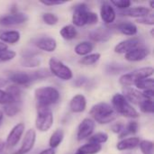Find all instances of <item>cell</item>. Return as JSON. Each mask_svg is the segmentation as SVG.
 I'll use <instances>...</instances> for the list:
<instances>
[{"label": "cell", "mask_w": 154, "mask_h": 154, "mask_svg": "<svg viewBox=\"0 0 154 154\" xmlns=\"http://www.w3.org/2000/svg\"><path fill=\"white\" fill-rule=\"evenodd\" d=\"M90 116L93 117V121L100 124L106 125L112 123L116 119V113L113 109V107L105 102H100L92 106L89 112Z\"/></svg>", "instance_id": "cell-1"}, {"label": "cell", "mask_w": 154, "mask_h": 154, "mask_svg": "<svg viewBox=\"0 0 154 154\" xmlns=\"http://www.w3.org/2000/svg\"><path fill=\"white\" fill-rule=\"evenodd\" d=\"M113 109L116 114H119L125 117L128 118H137L139 113L133 107V106L125 99L123 94H115L112 97Z\"/></svg>", "instance_id": "cell-2"}, {"label": "cell", "mask_w": 154, "mask_h": 154, "mask_svg": "<svg viewBox=\"0 0 154 154\" xmlns=\"http://www.w3.org/2000/svg\"><path fill=\"white\" fill-rule=\"evenodd\" d=\"M38 105L50 106L58 103L60 100V92L53 87H43L36 88L34 91Z\"/></svg>", "instance_id": "cell-3"}, {"label": "cell", "mask_w": 154, "mask_h": 154, "mask_svg": "<svg viewBox=\"0 0 154 154\" xmlns=\"http://www.w3.org/2000/svg\"><path fill=\"white\" fill-rule=\"evenodd\" d=\"M53 125V115L50 106L37 105L35 126L41 132H47Z\"/></svg>", "instance_id": "cell-4"}, {"label": "cell", "mask_w": 154, "mask_h": 154, "mask_svg": "<svg viewBox=\"0 0 154 154\" xmlns=\"http://www.w3.org/2000/svg\"><path fill=\"white\" fill-rule=\"evenodd\" d=\"M49 68V70L51 73V75H54L55 77L61 80H69L73 78L72 70L63 62L55 58L50 59Z\"/></svg>", "instance_id": "cell-5"}, {"label": "cell", "mask_w": 154, "mask_h": 154, "mask_svg": "<svg viewBox=\"0 0 154 154\" xmlns=\"http://www.w3.org/2000/svg\"><path fill=\"white\" fill-rule=\"evenodd\" d=\"M24 129H25V125L23 123H19L13 127L11 132L8 134L6 141L5 143V149L10 150L17 145V143L21 140V137L24 133Z\"/></svg>", "instance_id": "cell-6"}, {"label": "cell", "mask_w": 154, "mask_h": 154, "mask_svg": "<svg viewBox=\"0 0 154 154\" xmlns=\"http://www.w3.org/2000/svg\"><path fill=\"white\" fill-rule=\"evenodd\" d=\"M88 5L84 3L79 4L75 6L74 12L72 14V23L79 27H82L87 24L88 19Z\"/></svg>", "instance_id": "cell-7"}, {"label": "cell", "mask_w": 154, "mask_h": 154, "mask_svg": "<svg viewBox=\"0 0 154 154\" xmlns=\"http://www.w3.org/2000/svg\"><path fill=\"white\" fill-rule=\"evenodd\" d=\"M28 20L27 14L20 12H13L10 14L3 15L0 17V25L3 26H12L25 23Z\"/></svg>", "instance_id": "cell-8"}, {"label": "cell", "mask_w": 154, "mask_h": 154, "mask_svg": "<svg viewBox=\"0 0 154 154\" xmlns=\"http://www.w3.org/2000/svg\"><path fill=\"white\" fill-rule=\"evenodd\" d=\"M95 129V122L91 118H85L79 124L78 127L77 139L78 141H83L90 137Z\"/></svg>", "instance_id": "cell-9"}, {"label": "cell", "mask_w": 154, "mask_h": 154, "mask_svg": "<svg viewBox=\"0 0 154 154\" xmlns=\"http://www.w3.org/2000/svg\"><path fill=\"white\" fill-rule=\"evenodd\" d=\"M36 141V133L33 129H29L24 134L21 147L14 154H26L28 153L34 146Z\"/></svg>", "instance_id": "cell-10"}, {"label": "cell", "mask_w": 154, "mask_h": 154, "mask_svg": "<svg viewBox=\"0 0 154 154\" xmlns=\"http://www.w3.org/2000/svg\"><path fill=\"white\" fill-rule=\"evenodd\" d=\"M141 40L137 37H133L120 42L115 47V52L120 54H126L127 52L140 47Z\"/></svg>", "instance_id": "cell-11"}, {"label": "cell", "mask_w": 154, "mask_h": 154, "mask_svg": "<svg viewBox=\"0 0 154 154\" xmlns=\"http://www.w3.org/2000/svg\"><path fill=\"white\" fill-rule=\"evenodd\" d=\"M9 79L15 84V86H23L28 87L33 80L31 76V73H26L23 71H15L12 72L9 75Z\"/></svg>", "instance_id": "cell-12"}, {"label": "cell", "mask_w": 154, "mask_h": 154, "mask_svg": "<svg viewBox=\"0 0 154 154\" xmlns=\"http://www.w3.org/2000/svg\"><path fill=\"white\" fill-rule=\"evenodd\" d=\"M34 44L37 48L47 52H52L57 48V42L51 37H41L36 39Z\"/></svg>", "instance_id": "cell-13"}, {"label": "cell", "mask_w": 154, "mask_h": 154, "mask_svg": "<svg viewBox=\"0 0 154 154\" xmlns=\"http://www.w3.org/2000/svg\"><path fill=\"white\" fill-rule=\"evenodd\" d=\"M150 54V51L147 48L144 47H138L126 54H125V58L126 60L131 61V62H135V61H141L144 60L145 58L148 57Z\"/></svg>", "instance_id": "cell-14"}, {"label": "cell", "mask_w": 154, "mask_h": 154, "mask_svg": "<svg viewBox=\"0 0 154 154\" xmlns=\"http://www.w3.org/2000/svg\"><path fill=\"white\" fill-rule=\"evenodd\" d=\"M100 15H101L102 20L106 24L113 23L116 18V13L114 7L108 3L102 4L101 8H100Z\"/></svg>", "instance_id": "cell-15"}, {"label": "cell", "mask_w": 154, "mask_h": 154, "mask_svg": "<svg viewBox=\"0 0 154 154\" xmlns=\"http://www.w3.org/2000/svg\"><path fill=\"white\" fill-rule=\"evenodd\" d=\"M87 107V99L85 96L79 94L74 96L69 102V108L73 113H82Z\"/></svg>", "instance_id": "cell-16"}, {"label": "cell", "mask_w": 154, "mask_h": 154, "mask_svg": "<svg viewBox=\"0 0 154 154\" xmlns=\"http://www.w3.org/2000/svg\"><path fill=\"white\" fill-rule=\"evenodd\" d=\"M112 32L108 28L99 27L89 32V38L94 42H106L111 38Z\"/></svg>", "instance_id": "cell-17"}, {"label": "cell", "mask_w": 154, "mask_h": 154, "mask_svg": "<svg viewBox=\"0 0 154 154\" xmlns=\"http://www.w3.org/2000/svg\"><path fill=\"white\" fill-rule=\"evenodd\" d=\"M21 38L20 32L18 31H4L0 30V41L2 42H6L10 44H15L19 42Z\"/></svg>", "instance_id": "cell-18"}, {"label": "cell", "mask_w": 154, "mask_h": 154, "mask_svg": "<svg viewBox=\"0 0 154 154\" xmlns=\"http://www.w3.org/2000/svg\"><path fill=\"white\" fill-rule=\"evenodd\" d=\"M124 93H125V95H123V96L125 97V99L129 103L131 102V103L139 105L144 99L142 96V93L133 88H125Z\"/></svg>", "instance_id": "cell-19"}, {"label": "cell", "mask_w": 154, "mask_h": 154, "mask_svg": "<svg viewBox=\"0 0 154 154\" xmlns=\"http://www.w3.org/2000/svg\"><path fill=\"white\" fill-rule=\"evenodd\" d=\"M150 9L145 6H135L132 8H128L125 10L122 14L125 16L134 17V18H142L150 14Z\"/></svg>", "instance_id": "cell-20"}, {"label": "cell", "mask_w": 154, "mask_h": 154, "mask_svg": "<svg viewBox=\"0 0 154 154\" xmlns=\"http://www.w3.org/2000/svg\"><path fill=\"white\" fill-rule=\"evenodd\" d=\"M140 143V139L138 137H130V138H125L120 141L116 148L119 151H125V150H131L138 146Z\"/></svg>", "instance_id": "cell-21"}, {"label": "cell", "mask_w": 154, "mask_h": 154, "mask_svg": "<svg viewBox=\"0 0 154 154\" xmlns=\"http://www.w3.org/2000/svg\"><path fill=\"white\" fill-rule=\"evenodd\" d=\"M154 69L152 67H145V68H142V69H138L136 70H134L133 72H131V76L133 78V79L134 80V82L138 79H148L150 77L152 76Z\"/></svg>", "instance_id": "cell-22"}, {"label": "cell", "mask_w": 154, "mask_h": 154, "mask_svg": "<svg viewBox=\"0 0 154 154\" xmlns=\"http://www.w3.org/2000/svg\"><path fill=\"white\" fill-rule=\"evenodd\" d=\"M117 29L125 35L134 36L137 33V26L133 23H122L117 25Z\"/></svg>", "instance_id": "cell-23"}, {"label": "cell", "mask_w": 154, "mask_h": 154, "mask_svg": "<svg viewBox=\"0 0 154 154\" xmlns=\"http://www.w3.org/2000/svg\"><path fill=\"white\" fill-rule=\"evenodd\" d=\"M60 36L65 40H73L78 35V31L74 25L68 24L63 26L60 31Z\"/></svg>", "instance_id": "cell-24"}, {"label": "cell", "mask_w": 154, "mask_h": 154, "mask_svg": "<svg viewBox=\"0 0 154 154\" xmlns=\"http://www.w3.org/2000/svg\"><path fill=\"white\" fill-rule=\"evenodd\" d=\"M74 51L79 56H87L93 51V44L89 42H82L76 45Z\"/></svg>", "instance_id": "cell-25"}, {"label": "cell", "mask_w": 154, "mask_h": 154, "mask_svg": "<svg viewBox=\"0 0 154 154\" xmlns=\"http://www.w3.org/2000/svg\"><path fill=\"white\" fill-rule=\"evenodd\" d=\"M64 138V133L61 129H57L51 136L49 141V145L51 149L57 148L63 141Z\"/></svg>", "instance_id": "cell-26"}, {"label": "cell", "mask_w": 154, "mask_h": 154, "mask_svg": "<svg viewBox=\"0 0 154 154\" xmlns=\"http://www.w3.org/2000/svg\"><path fill=\"white\" fill-rule=\"evenodd\" d=\"M21 104L22 101H15L13 102L9 105H6L4 106V112L6 116H14L17 113L20 112L21 110Z\"/></svg>", "instance_id": "cell-27"}, {"label": "cell", "mask_w": 154, "mask_h": 154, "mask_svg": "<svg viewBox=\"0 0 154 154\" xmlns=\"http://www.w3.org/2000/svg\"><path fill=\"white\" fill-rule=\"evenodd\" d=\"M102 150V146L99 144H94V143H87L82 145L79 151L84 154H97Z\"/></svg>", "instance_id": "cell-28"}, {"label": "cell", "mask_w": 154, "mask_h": 154, "mask_svg": "<svg viewBox=\"0 0 154 154\" xmlns=\"http://www.w3.org/2000/svg\"><path fill=\"white\" fill-rule=\"evenodd\" d=\"M40 63H41V60L39 59H36L31 55H24V57H23L21 60L22 66L26 67V68H35V67H38Z\"/></svg>", "instance_id": "cell-29"}, {"label": "cell", "mask_w": 154, "mask_h": 154, "mask_svg": "<svg viewBox=\"0 0 154 154\" xmlns=\"http://www.w3.org/2000/svg\"><path fill=\"white\" fill-rule=\"evenodd\" d=\"M101 58L100 53H90L87 56H84L79 60V63L85 66H89L97 63Z\"/></svg>", "instance_id": "cell-30"}, {"label": "cell", "mask_w": 154, "mask_h": 154, "mask_svg": "<svg viewBox=\"0 0 154 154\" xmlns=\"http://www.w3.org/2000/svg\"><path fill=\"white\" fill-rule=\"evenodd\" d=\"M138 124L135 121L129 122V124L125 126V129L123 132L119 134V138H124L125 136H127L128 134H135L138 132Z\"/></svg>", "instance_id": "cell-31"}, {"label": "cell", "mask_w": 154, "mask_h": 154, "mask_svg": "<svg viewBox=\"0 0 154 154\" xmlns=\"http://www.w3.org/2000/svg\"><path fill=\"white\" fill-rule=\"evenodd\" d=\"M138 89H152L153 88V79L152 78H148V79H138L134 82V85Z\"/></svg>", "instance_id": "cell-32"}, {"label": "cell", "mask_w": 154, "mask_h": 154, "mask_svg": "<svg viewBox=\"0 0 154 154\" xmlns=\"http://www.w3.org/2000/svg\"><path fill=\"white\" fill-rule=\"evenodd\" d=\"M107 140H108V134H106V133L100 132V133H97V134L90 136L88 142H89V143H94V144L101 145L102 143H106Z\"/></svg>", "instance_id": "cell-33"}, {"label": "cell", "mask_w": 154, "mask_h": 154, "mask_svg": "<svg viewBox=\"0 0 154 154\" xmlns=\"http://www.w3.org/2000/svg\"><path fill=\"white\" fill-rule=\"evenodd\" d=\"M140 109L144 114H153V100L150 99H143L140 104Z\"/></svg>", "instance_id": "cell-34"}, {"label": "cell", "mask_w": 154, "mask_h": 154, "mask_svg": "<svg viewBox=\"0 0 154 154\" xmlns=\"http://www.w3.org/2000/svg\"><path fill=\"white\" fill-rule=\"evenodd\" d=\"M31 76L32 78V80L43 79H46V78L51 77V73L47 69H40L38 70H35L32 73H31Z\"/></svg>", "instance_id": "cell-35"}, {"label": "cell", "mask_w": 154, "mask_h": 154, "mask_svg": "<svg viewBox=\"0 0 154 154\" xmlns=\"http://www.w3.org/2000/svg\"><path fill=\"white\" fill-rule=\"evenodd\" d=\"M140 148L143 154H153V143L149 140L140 141Z\"/></svg>", "instance_id": "cell-36"}, {"label": "cell", "mask_w": 154, "mask_h": 154, "mask_svg": "<svg viewBox=\"0 0 154 154\" xmlns=\"http://www.w3.org/2000/svg\"><path fill=\"white\" fill-rule=\"evenodd\" d=\"M15 55H16L15 51L12 50L6 49L4 51H0V62H6L12 60L15 57Z\"/></svg>", "instance_id": "cell-37"}, {"label": "cell", "mask_w": 154, "mask_h": 154, "mask_svg": "<svg viewBox=\"0 0 154 154\" xmlns=\"http://www.w3.org/2000/svg\"><path fill=\"white\" fill-rule=\"evenodd\" d=\"M42 20L48 25H54L59 22V17L53 13H45L42 14Z\"/></svg>", "instance_id": "cell-38"}, {"label": "cell", "mask_w": 154, "mask_h": 154, "mask_svg": "<svg viewBox=\"0 0 154 154\" xmlns=\"http://www.w3.org/2000/svg\"><path fill=\"white\" fill-rule=\"evenodd\" d=\"M15 101L16 100H14L7 91L0 89V105L6 106L13 102H15Z\"/></svg>", "instance_id": "cell-39"}, {"label": "cell", "mask_w": 154, "mask_h": 154, "mask_svg": "<svg viewBox=\"0 0 154 154\" xmlns=\"http://www.w3.org/2000/svg\"><path fill=\"white\" fill-rule=\"evenodd\" d=\"M125 69L126 68L120 64H110L107 66V69H106L107 72L112 73V74H117V73L125 71Z\"/></svg>", "instance_id": "cell-40"}, {"label": "cell", "mask_w": 154, "mask_h": 154, "mask_svg": "<svg viewBox=\"0 0 154 154\" xmlns=\"http://www.w3.org/2000/svg\"><path fill=\"white\" fill-rule=\"evenodd\" d=\"M111 4L114 5L116 7L119 8V9H122V10H126L128 9L132 3L131 1H128V0H118V1H111Z\"/></svg>", "instance_id": "cell-41"}, {"label": "cell", "mask_w": 154, "mask_h": 154, "mask_svg": "<svg viewBox=\"0 0 154 154\" xmlns=\"http://www.w3.org/2000/svg\"><path fill=\"white\" fill-rule=\"evenodd\" d=\"M137 23H143V24H147V25H153L154 24V14L152 13H150L148 15L143 16L142 18H138L136 20Z\"/></svg>", "instance_id": "cell-42"}, {"label": "cell", "mask_w": 154, "mask_h": 154, "mask_svg": "<svg viewBox=\"0 0 154 154\" xmlns=\"http://www.w3.org/2000/svg\"><path fill=\"white\" fill-rule=\"evenodd\" d=\"M98 22V16L96 13L94 12H88V19H87V24L92 25V24H96Z\"/></svg>", "instance_id": "cell-43"}, {"label": "cell", "mask_w": 154, "mask_h": 154, "mask_svg": "<svg viewBox=\"0 0 154 154\" xmlns=\"http://www.w3.org/2000/svg\"><path fill=\"white\" fill-rule=\"evenodd\" d=\"M125 125L124 124H122V123H117V124H116V125H114L113 126H112V131L114 132V133H116V134H121L122 132H123V130L125 129Z\"/></svg>", "instance_id": "cell-44"}, {"label": "cell", "mask_w": 154, "mask_h": 154, "mask_svg": "<svg viewBox=\"0 0 154 154\" xmlns=\"http://www.w3.org/2000/svg\"><path fill=\"white\" fill-rule=\"evenodd\" d=\"M142 96L144 99H150V100H153L154 97V91L153 88L152 89H147V90H144L143 93H142Z\"/></svg>", "instance_id": "cell-45"}, {"label": "cell", "mask_w": 154, "mask_h": 154, "mask_svg": "<svg viewBox=\"0 0 154 154\" xmlns=\"http://www.w3.org/2000/svg\"><path fill=\"white\" fill-rule=\"evenodd\" d=\"M41 3L44 5L48 6H53V5H61L66 4V2L63 1H41Z\"/></svg>", "instance_id": "cell-46"}, {"label": "cell", "mask_w": 154, "mask_h": 154, "mask_svg": "<svg viewBox=\"0 0 154 154\" xmlns=\"http://www.w3.org/2000/svg\"><path fill=\"white\" fill-rule=\"evenodd\" d=\"M0 154H7L5 152V144L1 139H0Z\"/></svg>", "instance_id": "cell-47"}, {"label": "cell", "mask_w": 154, "mask_h": 154, "mask_svg": "<svg viewBox=\"0 0 154 154\" xmlns=\"http://www.w3.org/2000/svg\"><path fill=\"white\" fill-rule=\"evenodd\" d=\"M39 154H55V151H54V149L49 148V149H45V150L42 151Z\"/></svg>", "instance_id": "cell-48"}, {"label": "cell", "mask_w": 154, "mask_h": 154, "mask_svg": "<svg viewBox=\"0 0 154 154\" xmlns=\"http://www.w3.org/2000/svg\"><path fill=\"white\" fill-rule=\"evenodd\" d=\"M7 49V45L2 42H0V51H4V50H6Z\"/></svg>", "instance_id": "cell-49"}, {"label": "cell", "mask_w": 154, "mask_h": 154, "mask_svg": "<svg viewBox=\"0 0 154 154\" xmlns=\"http://www.w3.org/2000/svg\"><path fill=\"white\" fill-rule=\"evenodd\" d=\"M7 84V81L5 79H0V88L1 87H4Z\"/></svg>", "instance_id": "cell-50"}, {"label": "cell", "mask_w": 154, "mask_h": 154, "mask_svg": "<svg viewBox=\"0 0 154 154\" xmlns=\"http://www.w3.org/2000/svg\"><path fill=\"white\" fill-rule=\"evenodd\" d=\"M3 120H4V113H3V111L0 110V125L3 123Z\"/></svg>", "instance_id": "cell-51"}, {"label": "cell", "mask_w": 154, "mask_h": 154, "mask_svg": "<svg viewBox=\"0 0 154 154\" xmlns=\"http://www.w3.org/2000/svg\"><path fill=\"white\" fill-rule=\"evenodd\" d=\"M150 5H151V8H153V2H150Z\"/></svg>", "instance_id": "cell-52"}, {"label": "cell", "mask_w": 154, "mask_h": 154, "mask_svg": "<svg viewBox=\"0 0 154 154\" xmlns=\"http://www.w3.org/2000/svg\"><path fill=\"white\" fill-rule=\"evenodd\" d=\"M75 154H84V153H83V152H81L80 151H78V152H77Z\"/></svg>", "instance_id": "cell-53"}]
</instances>
